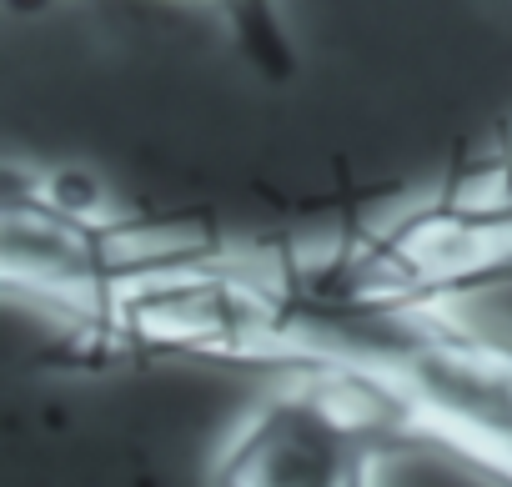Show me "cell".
Listing matches in <instances>:
<instances>
[{
	"instance_id": "1",
	"label": "cell",
	"mask_w": 512,
	"mask_h": 487,
	"mask_svg": "<svg viewBox=\"0 0 512 487\" xmlns=\"http://www.w3.org/2000/svg\"><path fill=\"white\" fill-rule=\"evenodd\" d=\"M402 442L377 392L307 367L236 422L211 467V487H372L377 462Z\"/></svg>"
}]
</instances>
